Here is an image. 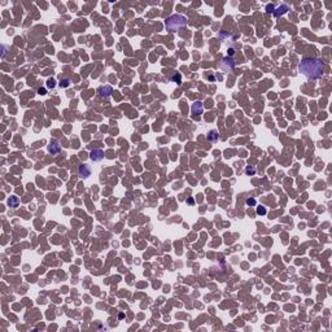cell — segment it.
Listing matches in <instances>:
<instances>
[{
	"mask_svg": "<svg viewBox=\"0 0 332 332\" xmlns=\"http://www.w3.org/2000/svg\"><path fill=\"white\" fill-rule=\"evenodd\" d=\"M298 70L301 71L304 75H306L307 78L319 79L323 75L324 65L322 62V60L315 59V57H309V59H304L300 62Z\"/></svg>",
	"mask_w": 332,
	"mask_h": 332,
	"instance_id": "1",
	"label": "cell"
},
{
	"mask_svg": "<svg viewBox=\"0 0 332 332\" xmlns=\"http://www.w3.org/2000/svg\"><path fill=\"white\" fill-rule=\"evenodd\" d=\"M186 25H187L186 17L180 16V14H174V16H171V17H169L166 20V29L169 31H171V33H175L179 29L184 27Z\"/></svg>",
	"mask_w": 332,
	"mask_h": 332,
	"instance_id": "2",
	"label": "cell"
},
{
	"mask_svg": "<svg viewBox=\"0 0 332 332\" xmlns=\"http://www.w3.org/2000/svg\"><path fill=\"white\" fill-rule=\"evenodd\" d=\"M203 110H204V107H203V103H200V101H197V103H195L193 105H192V115H193V118H199L200 117V114L203 113Z\"/></svg>",
	"mask_w": 332,
	"mask_h": 332,
	"instance_id": "3",
	"label": "cell"
},
{
	"mask_svg": "<svg viewBox=\"0 0 332 332\" xmlns=\"http://www.w3.org/2000/svg\"><path fill=\"white\" fill-rule=\"evenodd\" d=\"M78 174L81 178H83V179H86V178H88L91 175V169H90V166L88 165H81L79 166V170H78Z\"/></svg>",
	"mask_w": 332,
	"mask_h": 332,
	"instance_id": "4",
	"label": "cell"
},
{
	"mask_svg": "<svg viewBox=\"0 0 332 332\" xmlns=\"http://www.w3.org/2000/svg\"><path fill=\"white\" fill-rule=\"evenodd\" d=\"M90 158L92 161H101L104 158V152L101 149H93L92 152L90 153Z\"/></svg>",
	"mask_w": 332,
	"mask_h": 332,
	"instance_id": "5",
	"label": "cell"
},
{
	"mask_svg": "<svg viewBox=\"0 0 332 332\" xmlns=\"http://www.w3.org/2000/svg\"><path fill=\"white\" fill-rule=\"evenodd\" d=\"M61 151V145L59 144V141H51L49 145H48V152L52 153V155H57Z\"/></svg>",
	"mask_w": 332,
	"mask_h": 332,
	"instance_id": "6",
	"label": "cell"
},
{
	"mask_svg": "<svg viewBox=\"0 0 332 332\" xmlns=\"http://www.w3.org/2000/svg\"><path fill=\"white\" fill-rule=\"evenodd\" d=\"M113 90L110 86H101V87L99 88V93H100V96L101 97H109L110 95H112Z\"/></svg>",
	"mask_w": 332,
	"mask_h": 332,
	"instance_id": "7",
	"label": "cell"
},
{
	"mask_svg": "<svg viewBox=\"0 0 332 332\" xmlns=\"http://www.w3.org/2000/svg\"><path fill=\"white\" fill-rule=\"evenodd\" d=\"M18 204H20V200H18V197L16 196H12L9 197V200H8V205L11 206V208H17Z\"/></svg>",
	"mask_w": 332,
	"mask_h": 332,
	"instance_id": "8",
	"label": "cell"
},
{
	"mask_svg": "<svg viewBox=\"0 0 332 332\" xmlns=\"http://www.w3.org/2000/svg\"><path fill=\"white\" fill-rule=\"evenodd\" d=\"M287 11H288L287 5H281V7H279V8H276V11L274 12V14H275V17H279V16H281V14L285 13Z\"/></svg>",
	"mask_w": 332,
	"mask_h": 332,
	"instance_id": "9",
	"label": "cell"
},
{
	"mask_svg": "<svg viewBox=\"0 0 332 332\" xmlns=\"http://www.w3.org/2000/svg\"><path fill=\"white\" fill-rule=\"evenodd\" d=\"M208 139L210 141H217L218 140V131H215V130H211L210 132H209V135H208Z\"/></svg>",
	"mask_w": 332,
	"mask_h": 332,
	"instance_id": "10",
	"label": "cell"
},
{
	"mask_svg": "<svg viewBox=\"0 0 332 332\" xmlns=\"http://www.w3.org/2000/svg\"><path fill=\"white\" fill-rule=\"evenodd\" d=\"M171 81H174V82H178V85H180V74H177V73H174L171 75Z\"/></svg>",
	"mask_w": 332,
	"mask_h": 332,
	"instance_id": "11",
	"label": "cell"
},
{
	"mask_svg": "<svg viewBox=\"0 0 332 332\" xmlns=\"http://www.w3.org/2000/svg\"><path fill=\"white\" fill-rule=\"evenodd\" d=\"M257 214H259V215H265V214H266V209H265V206L259 205L258 208H257Z\"/></svg>",
	"mask_w": 332,
	"mask_h": 332,
	"instance_id": "12",
	"label": "cell"
},
{
	"mask_svg": "<svg viewBox=\"0 0 332 332\" xmlns=\"http://www.w3.org/2000/svg\"><path fill=\"white\" fill-rule=\"evenodd\" d=\"M55 86H56V82H55L53 79H48V82H47V87H48V88H53Z\"/></svg>",
	"mask_w": 332,
	"mask_h": 332,
	"instance_id": "13",
	"label": "cell"
},
{
	"mask_svg": "<svg viewBox=\"0 0 332 332\" xmlns=\"http://www.w3.org/2000/svg\"><path fill=\"white\" fill-rule=\"evenodd\" d=\"M256 200L254 199H252V197H249V199H247V205H249V206H254L256 205Z\"/></svg>",
	"mask_w": 332,
	"mask_h": 332,
	"instance_id": "14",
	"label": "cell"
},
{
	"mask_svg": "<svg viewBox=\"0 0 332 332\" xmlns=\"http://www.w3.org/2000/svg\"><path fill=\"white\" fill-rule=\"evenodd\" d=\"M60 86L61 87H68L69 86V79H64V81L60 82Z\"/></svg>",
	"mask_w": 332,
	"mask_h": 332,
	"instance_id": "15",
	"label": "cell"
},
{
	"mask_svg": "<svg viewBox=\"0 0 332 332\" xmlns=\"http://www.w3.org/2000/svg\"><path fill=\"white\" fill-rule=\"evenodd\" d=\"M245 171H247V174H254V173H256V169H254V167H247Z\"/></svg>",
	"mask_w": 332,
	"mask_h": 332,
	"instance_id": "16",
	"label": "cell"
},
{
	"mask_svg": "<svg viewBox=\"0 0 332 332\" xmlns=\"http://www.w3.org/2000/svg\"><path fill=\"white\" fill-rule=\"evenodd\" d=\"M38 92H39L40 95H45V90H44V88H39V90H38Z\"/></svg>",
	"mask_w": 332,
	"mask_h": 332,
	"instance_id": "17",
	"label": "cell"
},
{
	"mask_svg": "<svg viewBox=\"0 0 332 332\" xmlns=\"http://www.w3.org/2000/svg\"><path fill=\"white\" fill-rule=\"evenodd\" d=\"M188 204H191V205H192V204H193V200H192V199H189V200H188Z\"/></svg>",
	"mask_w": 332,
	"mask_h": 332,
	"instance_id": "18",
	"label": "cell"
}]
</instances>
